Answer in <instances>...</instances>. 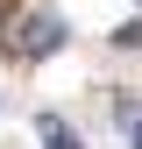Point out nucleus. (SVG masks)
Wrapping results in <instances>:
<instances>
[{
    "instance_id": "obj_1",
    "label": "nucleus",
    "mask_w": 142,
    "mask_h": 149,
    "mask_svg": "<svg viewBox=\"0 0 142 149\" xmlns=\"http://www.w3.org/2000/svg\"><path fill=\"white\" fill-rule=\"evenodd\" d=\"M64 43V22L50 7H36V14H22V29H14V57H50V50Z\"/></svg>"
},
{
    "instance_id": "obj_3",
    "label": "nucleus",
    "mask_w": 142,
    "mask_h": 149,
    "mask_svg": "<svg viewBox=\"0 0 142 149\" xmlns=\"http://www.w3.org/2000/svg\"><path fill=\"white\" fill-rule=\"evenodd\" d=\"M43 149H78V135H64V121H43Z\"/></svg>"
},
{
    "instance_id": "obj_2",
    "label": "nucleus",
    "mask_w": 142,
    "mask_h": 149,
    "mask_svg": "<svg viewBox=\"0 0 142 149\" xmlns=\"http://www.w3.org/2000/svg\"><path fill=\"white\" fill-rule=\"evenodd\" d=\"M121 135L142 149V100H128V107H121Z\"/></svg>"
}]
</instances>
